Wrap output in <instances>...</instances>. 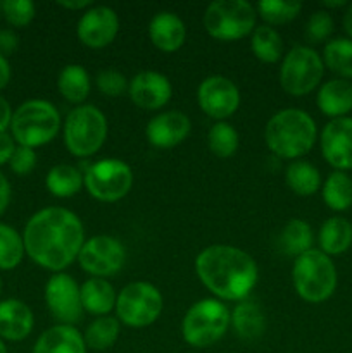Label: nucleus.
Masks as SVG:
<instances>
[{
  "label": "nucleus",
  "mask_w": 352,
  "mask_h": 353,
  "mask_svg": "<svg viewBox=\"0 0 352 353\" xmlns=\"http://www.w3.org/2000/svg\"><path fill=\"white\" fill-rule=\"evenodd\" d=\"M23 240L24 250L35 264L61 272L78 259L85 243V230L75 212L62 207H47L30 217Z\"/></svg>",
  "instance_id": "nucleus-1"
},
{
  "label": "nucleus",
  "mask_w": 352,
  "mask_h": 353,
  "mask_svg": "<svg viewBox=\"0 0 352 353\" xmlns=\"http://www.w3.org/2000/svg\"><path fill=\"white\" fill-rule=\"evenodd\" d=\"M195 272L214 296L228 302L247 299L259 278L254 259L231 245L204 248L195 259Z\"/></svg>",
  "instance_id": "nucleus-2"
},
{
  "label": "nucleus",
  "mask_w": 352,
  "mask_h": 353,
  "mask_svg": "<svg viewBox=\"0 0 352 353\" xmlns=\"http://www.w3.org/2000/svg\"><path fill=\"white\" fill-rule=\"evenodd\" d=\"M316 123L300 109H283L268 121L264 130L266 145L282 159H299L316 143Z\"/></svg>",
  "instance_id": "nucleus-3"
},
{
  "label": "nucleus",
  "mask_w": 352,
  "mask_h": 353,
  "mask_svg": "<svg viewBox=\"0 0 352 353\" xmlns=\"http://www.w3.org/2000/svg\"><path fill=\"white\" fill-rule=\"evenodd\" d=\"M61 128V116L47 100H28L12 114L10 134L21 147H43L54 140Z\"/></svg>",
  "instance_id": "nucleus-4"
},
{
  "label": "nucleus",
  "mask_w": 352,
  "mask_h": 353,
  "mask_svg": "<svg viewBox=\"0 0 352 353\" xmlns=\"http://www.w3.org/2000/svg\"><path fill=\"white\" fill-rule=\"evenodd\" d=\"M292 281L297 295L309 303L330 299L337 288V268L321 250H309L293 262Z\"/></svg>",
  "instance_id": "nucleus-5"
},
{
  "label": "nucleus",
  "mask_w": 352,
  "mask_h": 353,
  "mask_svg": "<svg viewBox=\"0 0 352 353\" xmlns=\"http://www.w3.org/2000/svg\"><path fill=\"white\" fill-rule=\"evenodd\" d=\"M230 310L217 299H204L186 310L182 323L183 340L193 348H207L226 334Z\"/></svg>",
  "instance_id": "nucleus-6"
},
{
  "label": "nucleus",
  "mask_w": 352,
  "mask_h": 353,
  "mask_svg": "<svg viewBox=\"0 0 352 353\" xmlns=\"http://www.w3.org/2000/svg\"><path fill=\"white\" fill-rule=\"evenodd\" d=\"M106 138L107 119L95 105H78L66 117L64 145L75 157H92L102 148Z\"/></svg>",
  "instance_id": "nucleus-7"
},
{
  "label": "nucleus",
  "mask_w": 352,
  "mask_h": 353,
  "mask_svg": "<svg viewBox=\"0 0 352 353\" xmlns=\"http://www.w3.org/2000/svg\"><path fill=\"white\" fill-rule=\"evenodd\" d=\"M257 10L245 0H216L204 12V28L219 41H235L255 30Z\"/></svg>",
  "instance_id": "nucleus-8"
},
{
  "label": "nucleus",
  "mask_w": 352,
  "mask_h": 353,
  "mask_svg": "<svg viewBox=\"0 0 352 353\" xmlns=\"http://www.w3.org/2000/svg\"><path fill=\"white\" fill-rule=\"evenodd\" d=\"M324 64L321 55L311 47H293L283 57L280 68V85L289 95L302 97L321 83Z\"/></svg>",
  "instance_id": "nucleus-9"
},
{
  "label": "nucleus",
  "mask_w": 352,
  "mask_h": 353,
  "mask_svg": "<svg viewBox=\"0 0 352 353\" xmlns=\"http://www.w3.org/2000/svg\"><path fill=\"white\" fill-rule=\"evenodd\" d=\"M162 295L147 281H135L124 286L116 300L117 321L130 327L154 324L162 312Z\"/></svg>",
  "instance_id": "nucleus-10"
},
{
  "label": "nucleus",
  "mask_w": 352,
  "mask_h": 353,
  "mask_svg": "<svg viewBox=\"0 0 352 353\" xmlns=\"http://www.w3.org/2000/svg\"><path fill=\"white\" fill-rule=\"evenodd\" d=\"M83 176L88 193L100 202H117L124 199L133 186V171L119 159L93 162Z\"/></svg>",
  "instance_id": "nucleus-11"
},
{
  "label": "nucleus",
  "mask_w": 352,
  "mask_h": 353,
  "mask_svg": "<svg viewBox=\"0 0 352 353\" xmlns=\"http://www.w3.org/2000/svg\"><path fill=\"white\" fill-rule=\"evenodd\" d=\"M124 247L119 240L107 234H97L83 243L78 261L85 272L104 278L119 271L124 264Z\"/></svg>",
  "instance_id": "nucleus-12"
},
{
  "label": "nucleus",
  "mask_w": 352,
  "mask_h": 353,
  "mask_svg": "<svg viewBox=\"0 0 352 353\" xmlns=\"http://www.w3.org/2000/svg\"><path fill=\"white\" fill-rule=\"evenodd\" d=\"M197 102L204 114L216 121H224L237 112L240 92L231 79L224 76H209L197 88Z\"/></svg>",
  "instance_id": "nucleus-13"
},
{
  "label": "nucleus",
  "mask_w": 352,
  "mask_h": 353,
  "mask_svg": "<svg viewBox=\"0 0 352 353\" xmlns=\"http://www.w3.org/2000/svg\"><path fill=\"white\" fill-rule=\"evenodd\" d=\"M45 303L52 316L61 324L72 326L81 317L83 305L79 296V286L71 276L57 272L45 286Z\"/></svg>",
  "instance_id": "nucleus-14"
},
{
  "label": "nucleus",
  "mask_w": 352,
  "mask_h": 353,
  "mask_svg": "<svg viewBox=\"0 0 352 353\" xmlns=\"http://www.w3.org/2000/svg\"><path fill=\"white\" fill-rule=\"evenodd\" d=\"M321 154L335 171L352 169V117L331 119L321 131Z\"/></svg>",
  "instance_id": "nucleus-15"
},
{
  "label": "nucleus",
  "mask_w": 352,
  "mask_h": 353,
  "mask_svg": "<svg viewBox=\"0 0 352 353\" xmlns=\"http://www.w3.org/2000/svg\"><path fill=\"white\" fill-rule=\"evenodd\" d=\"M119 31L116 10L106 6H92L79 19L76 33L79 41L90 48H104L114 41Z\"/></svg>",
  "instance_id": "nucleus-16"
},
{
  "label": "nucleus",
  "mask_w": 352,
  "mask_h": 353,
  "mask_svg": "<svg viewBox=\"0 0 352 353\" xmlns=\"http://www.w3.org/2000/svg\"><path fill=\"white\" fill-rule=\"evenodd\" d=\"M131 102L145 110L162 109L173 95V86L164 74L155 71H141L128 85Z\"/></svg>",
  "instance_id": "nucleus-17"
},
{
  "label": "nucleus",
  "mask_w": 352,
  "mask_h": 353,
  "mask_svg": "<svg viewBox=\"0 0 352 353\" xmlns=\"http://www.w3.org/2000/svg\"><path fill=\"white\" fill-rule=\"evenodd\" d=\"M192 123L186 114L179 110H168V112L157 114L148 121L145 128V137L148 143L157 148H173L185 141L190 134Z\"/></svg>",
  "instance_id": "nucleus-18"
},
{
  "label": "nucleus",
  "mask_w": 352,
  "mask_h": 353,
  "mask_svg": "<svg viewBox=\"0 0 352 353\" xmlns=\"http://www.w3.org/2000/svg\"><path fill=\"white\" fill-rule=\"evenodd\" d=\"M35 317L30 307L17 299L0 302V338L7 341H23L30 336Z\"/></svg>",
  "instance_id": "nucleus-19"
},
{
  "label": "nucleus",
  "mask_w": 352,
  "mask_h": 353,
  "mask_svg": "<svg viewBox=\"0 0 352 353\" xmlns=\"http://www.w3.org/2000/svg\"><path fill=\"white\" fill-rule=\"evenodd\" d=\"M148 37L154 47L161 52H176L185 43V23L176 14L162 10L152 17L148 24Z\"/></svg>",
  "instance_id": "nucleus-20"
},
{
  "label": "nucleus",
  "mask_w": 352,
  "mask_h": 353,
  "mask_svg": "<svg viewBox=\"0 0 352 353\" xmlns=\"http://www.w3.org/2000/svg\"><path fill=\"white\" fill-rule=\"evenodd\" d=\"M316 103L317 109L331 119L347 117L352 110V83L342 78L323 83L317 90Z\"/></svg>",
  "instance_id": "nucleus-21"
},
{
  "label": "nucleus",
  "mask_w": 352,
  "mask_h": 353,
  "mask_svg": "<svg viewBox=\"0 0 352 353\" xmlns=\"http://www.w3.org/2000/svg\"><path fill=\"white\" fill-rule=\"evenodd\" d=\"M31 353H86V345L75 326L57 324L40 334Z\"/></svg>",
  "instance_id": "nucleus-22"
},
{
  "label": "nucleus",
  "mask_w": 352,
  "mask_h": 353,
  "mask_svg": "<svg viewBox=\"0 0 352 353\" xmlns=\"http://www.w3.org/2000/svg\"><path fill=\"white\" fill-rule=\"evenodd\" d=\"M81 305L93 316H107L116 307L117 295L113 285L104 278H90L79 288Z\"/></svg>",
  "instance_id": "nucleus-23"
},
{
  "label": "nucleus",
  "mask_w": 352,
  "mask_h": 353,
  "mask_svg": "<svg viewBox=\"0 0 352 353\" xmlns=\"http://www.w3.org/2000/svg\"><path fill=\"white\" fill-rule=\"evenodd\" d=\"M317 243L323 254L342 255L352 245V224L345 217H330L317 233Z\"/></svg>",
  "instance_id": "nucleus-24"
},
{
  "label": "nucleus",
  "mask_w": 352,
  "mask_h": 353,
  "mask_svg": "<svg viewBox=\"0 0 352 353\" xmlns=\"http://www.w3.org/2000/svg\"><path fill=\"white\" fill-rule=\"evenodd\" d=\"M231 324L235 327V333L242 340H255V338H259L264 333V312L252 300H242L233 309Z\"/></svg>",
  "instance_id": "nucleus-25"
},
{
  "label": "nucleus",
  "mask_w": 352,
  "mask_h": 353,
  "mask_svg": "<svg viewBox=\"0 0 352 353\" xmlns=\"http://www.w3.org/2000/svg\"><path fill=\"white\" fill-rule=\"evenodd\" d=\"M59 93L71 103L85 102L92 90V81L86 69L79 64H69L62 68L57 78Z\"/></svg>",
  "instance_id": "nucleus-26"
},
{
  "label": "nucleus",
  "mask_w": 352,
  "mask_h": 353,
  "mask_svg": "<svg viewBox=\"0 0 352 353\" xmlns=\"http://www.w3.org/2000/svg\"><path fill=\"white\" fill-rule=\"evenodd\" d=\"M85 185V176L78 168L71 164H57L47 172L45 186L48 192L59 199L75 196Z\"/></svg>",
  "instance_id": "nucleus-27"
},
{
  "label": "nucleus",
  "mask_w": 352,
  "mask_h": 353,
  "mask_svg": "<svg viewBox=\"0 0 352 353\" xmlns=\"http://www.w3.org/2000/svg\"><path fill=\"white\" fill-rule=\"evenodd\" d=\"M323 202L335 212H344L352 207V178L344 171H333L321 188Z\"/></svg>",
  "instance_id": "nucleus-28"
},
{
  "label": "nucleus",
  "mask_w": 352,
  "mask_h": 353,
  "mask_svg": "<svg viewBox=\"0 0 352 353\" xmlns=\"http://www.w3.org/2000/svg\"><path fill=\"white\" fill-rule=\"evenodd\" d=\"M285 181L295 195L311 196L320 190L321 174L311 162L293 161L286 168Z\"/></svg>",
  "instance_id": "nucleus-29"
},
{
  "label": "nucleus",
  "mask_w": 352,
  "mask_h": 353,
  "mask_svg": "<svg viewBox=\"0 0 352 353\" xmlns=\"http://www.w3.org/2000/svg\"><path fill=\"white\" fill-rule=\"evenodd\" d=\"M252 54L266 64H275L283 55V40L278 31L268 24L255 26L251 40Z\"/></svg>",
  "instance_id": "nucleus-30"
},
{
  "label": "nucleus",
  "mask_w": 352,
  "mask_h": 353,
  "mask_svg": "<svg viewBox=\"0 0 352 353\" xmlns=\"http://www.w3.org/2000/svg\"><path fill=\"white\" fill-rule=\"evenodd\" d=\"M313 230L302 219H292L280 234V248L286 255H292L295 259L306 252L313 250Z\"/></svg>",
  "instance_id": "nucleus-31"
},
{
  "label": "nucleus",
  "mask_w": 352,
  "mask_h": 353,
  "mask_svg": "<svg viewBox=\"0 0 352 353\" xmlns=\"http://www.w3.org/2000/svg\"><path fill=\"white\" fill-rule=\"evenodd\" d=\"M323 64L342 79H352V40L335 38L323 48Z\"/></svg>",
  "instance_id": "nucleus-32"
},
{
  "label": "nucleus",
  "mask_w": 352,
  "mask_h": 353,
  "mask_svg": "<svg viewBox=\"0 0 352 353\" xmlns=\"http://www.w3.org/2000/svg\"><path fill=\"white\" fill-rule=\"evenodd\" d=\"M119 331L121 330L117 317L104 316L93 321V323L86 327L85 334H83V340H85V345L88 348L102 352L116 343L117 338H119Z\"/></svg>",
  "instance_id": "nucleus-33"
},
{
  "label": "nucleus",
  "mask_w": 352,
  "mask_h": 353,
  "mask_svg": "<svg viewBox=\"0 0 352 353\" xmlns=\"http://www.w3.org/2000/svg\"><path fill=\"white\" fill-rule=\"evenodd\" d=\"M23 234L0 223V271H12L24 257Z\"/></svg>",
  "instance_id": "nucleus-34"
},
{
  "label": "nucleus",
  "mask_w": 352,
  "mask_h": 353,
  "mask_svg": "<svg viewBox=\"0 0 352 353\" xmlns=\"http://www.w3.org/2000/svg\"><path fill=\"white\" fill-rule=\"evenodd\" d=\"M209 150L221 159H228L237 152L238 148V133L226 121H217L213 124L207 134Z\"/></svg>",
  "instance_id": "nucleus-35"
},
{
  "label": "nucleus",
  "mask_w": 352,
  "mask_h": 353,
  "mask_svg": "<svg viewBox=\"0 0 352 353\" xmlns=\"http://www.w3.org/2000/svg\"><path fill=\"white\" fill-rule=\"evenodd\" d=\"M300 9H302L300 2H283V0H262L255 7L257 16H261L268 26L290 23L299 16Z\"/></svg>",
  "instance_id": "nucleus-36"
},
{
  "label": "nucleus",
  "mask_w": 352,
  "mask_h": 353,
  "mask_svg": "<svg viewBox=\"0 0 352 353\" xmlns=\"http://www.w3.org/2000/svg\"><path fill=\"white\" fill-rule=\"evenodd\" d=\"M2 12L10 26L26 28L35 19L37 9L31 0H6L2 2Z\"/></svg>",
  "instance_id": "nucleus-37"
},
{
  "label": "nucleus",
  "mask_w": 352,
  "mask_h": 353,
  "mask_svg": "<svg viewBox=\"0 0 352 353\" xmlns=\"http://www.w3.org/2000/svg\"><path fill=\"white\" fill-rule=\"evenodd\" d=\"M333 17L326 10H316L306 24V38L311 43H321L333 33Z\"/></svg>",
  "instance_id": "nucleus-38"
},
{
  "label": "nucleus",
  "mask_w": 352,
  "mask_h": 353,
  "mask_svg": "<svg viewBox=\"0 0 352 353\" xmlns=\"http://www.w3.org/2000/svg\"><path fill=\"white\" fill-rule=\"evenodd\" d=\"M95 83L100 93H104L106 97H110V99L119 97L121 93L126 92L128 85H130V81L119 71H116V69H104V71H100L97 74Z\"/></svg>",
  "instance_id": "nucleus-39"
},
{
  "label": "nucleus",
  "mask_w": 352,
  "mask_h": 353,
  "mask_svg": "<svg viewBox=\"0 0 352 353\" xmlns=\"http://www.w3.org/2000/svg\"><path fill=\"white\" fill-rule=\"evenodd\" d=\"M37 152H35V148H30V147H21V145H17L16 150H14L12 157H10V169H12L14 174L17 176H26L30 174L31 171L35 169V165H37Z\"/></svg>",
  "instance_id": "nucleus-40"
},
{
  "label": "nucleus",
  "mask_w": 352,
  "mask_h": 353,
  "mask_svg": "<svg viewBox=\"0 0 352 353\" xmlns=\"http://www.w3.org/2000/svg\"><path fill=\"white\" fill-rule=\"evenodd\" d=\"M17 45H19V38L14 31L0 30V55L7 57V55L14 54Z\"/></svg>",
  "instance_id": "nucleus-41"
},
{
  "label": "nucleus",
  "mask_w": 352,
  "mask_h": 353,
  "mask_svg": "<svg viewBox=\"0 0 352 353\" xmlns=\"http://www.w3.org/2000/svg\"><path fill=\"white\" fill-rule=\"evenodd\" d=\"M16 141H14L12 134L3 131L0 133V165L9 164L10 157H12L14 150H16Z\"/></svg>",
  "instance_id": "nucleus-42"
},
{
  "label": "nucleus",
  "mask_w": 352,
  "mask_h": 353,
  "mask_svg": "<svg viewBox=\"0 0 352 353\" xmlns=\"http://www.w3.org/2000/svg\"><path fill=\"white\" fill-rule=\"evenodd\" d=\"M12 114H14V110H12V107H10V103L7 102L2 95H0V133H3V131H7L10 128Z\"/></svg>",
  "instance_id": "nucleus-43"
},
{
  "label": "nucleus",
  "mask_w": 352,
  "mask_h": 353,
  "mask_svg": "<svg viewBox=\"0 0 352 353\" xmlns=\"http://www.w3.org/2000/svg\"><path fill=\"white\" fill-rule=\"evenodd\" d=\"M10 203V185L6 176L0 172V216L7 210Z\"/></svg>",
  "instance_id": "nucleus-44"
},
{
  "label": "nucleus",
  "mask_w": 352,
  "mask_h": 353,
  "mask_svg": "<svg viewBox=\"0 0 352 353\" xmlns=\"http://www.w3.org/2000/svg\"><path fill=\"white\" fill-rule=\"evenodd\" d=\"M10 76H12V71H10L9 61H7V57L0 55V90H3L9 85Z\"/></svg>",
  "instance_id": "nucleus-45"
},
{
  "label": "nucleus",
  "mask_w": 352,
  "mask_h": 353,
  "mask_svg": "<svg viewBox=\"0 0 352 353\" xmlns=\"http://www.w3.org/2000/svg\"><path fill=\"white\" fill-rule=\"evenodd\" d=\"M59 6L64 7V9L69 10H81V9H90L92 7V2L90 0H61Z\"/></svg>",
  "instance_id": "nucleus-46"
},
{
  "label": "nucleus",
  "mask_w": 352,
  "mask_h": 353,
  "mask_svg": "<svg viewBox=\"0 0 352 353\" xmlns=\"http://www.w3.org/2000/svg\"><path fill=\"white\" fill-rule=\"evenodd\" d=\"M344 30L352 40V6H349V9L344 14Z\"/></svg>",
  "instance_id": "nucleus-47"
},
{
  "label": "nucleus",
  "mask_w": 352,
  "mask_h": 353,
  "mask_svg": "<svg viewBox=\"0 0 352 353\" xmlns=\"http://www.w3.org/2000/svg\"><path fill=\"white\" fill-rule=\"evenodd\" d=\"M323 6L328 7V9H337V7L347 6V2H345V0H335V2H330V0H324Z\"/></svg>",
  "instance_id": "nucleus-48"
},
{
  "label": "nucleus",
  "mask_w": 352,
  "mask_h": 353,
  "mask_svg": "<svg viewBox=\"0 0 352 353\" xmlns=\"http://www.w3.org/2000/svg\"><path fill=\"white\" fill-rule=\"evenodd\" d=\"M0 353H7V347H6V343H3L2 338H0Z\"/></svg>",
  "instance_id": "nucleus-49"
},
{
  "label": "nucleus",
  "mask_w": 352,
  "mask_h": 353,
  "mask_svg": "<svg viewBox=\"0 0 352 353\" xmlns=\"http://www.w3.org/2000/svg\"><path fill=\"white\" fill-rule=\"evenodd\" d=\"M0 295H2V278H0Z\"/></svg>",
  "instance_id": "nucleus-50"
}]
</instances>
